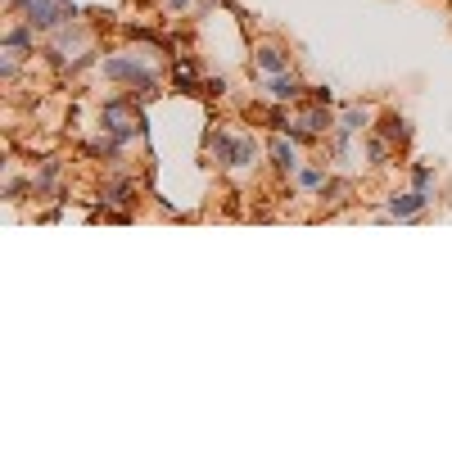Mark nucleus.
Returning <instances> with one entry per match:
<instances>
[{"mask_svg":"<svg viewBox=\"0 0 452 452\" xmlns=\"http://www.w3.org/2000/svg\"><path fill=\"white\" fill-rule=\"evenodd\" d=\"M100 122H104V131H109V136H118V140H136L140 131H145V113H140V100H136V95H113V100L104 104Z\"/></svg>","mask_w":452,"mask_h":452,"instance_id":"1","label":"nucleus"},{"mask_svg":"<svg viewBox=\"0 0 452 452\" xmlns=\"http://www.w3.org/2000/svg\"><path fill=\"white\" fill-rule=\"evenodd\" d=\"M104 77L109 82H127V86H136V100H150V95H159V73L145 68L140 59H131V54H109L104 59Z\"/></svg>","mask_w":452,"mask_h":452,"instance_id":"2","label":"nucleus"},{"mask_svg":"<svg viewBox=\"0 0 452 452\" xmlns=\"http://www.w3.org/2000/svg\"><path fill=\"white\" fill-rule=\"evenodd\" d=\"M14 9H23V18L36 27V32H59L64 23L77 18V5L73 0H9Z\"/></svg>","mask_w":452,"mask_h":452,"instance_id":"3","label":"nucleus"},{"mask_svg":"<svg viewBox=\"0 0 452 452\" xmlns=\"http://www.w3.org/2000/svg\"><path fill=\"white\" fill-rule=\"evenodd\" d=\"M367 127H371V113L367 109H349L340 122H335V154L344 159V154H349V140L358 136V131H367Z\"/></svg>","mask_w":452,"mask_h":452,"instance_id":"4","label":"nucleus"},{"mask_svg":"<svg viewBox=\"0 0 452 452\" xmlns=\"http://www.w3.org/2000/svg\"><path fill=\"white\" fill-rule=\"evenodd\" d=\"M32 32H36V27L27 23V18L5 32V54H9V59H32V54H36V36Z\"/></svg>","mask_w":452,"mask_h":452,"instance_id":"5","label":"nucleus"},{"mask_svg":"<svg viewBox=\"0 0 452 452\" xmlns=\"http://www.w3.org/2000/svg\"><path fill=\"white\" fill-rule=\"evenodd\" d=\"M430 190H407V195H393L389 204H384V213L389 217H416V213H425V204H430Z\"/></svg>","mask_w":452,"mask_h":452,"instance_id":"6","label":"nucleus"},{"mask_svg":"<svg viewBox=\"0 0 452 452\" xmlns=\"http://www.w3.org/2000/svg\"><path fill=\"white\" fill-rule=\"evenodd\" d=\"M303 91H307V86H303L294 73H276V77H267V95H272V100H281V104L299 100Z\"/></svg>","mask_w":452,"mask_h":452,"instance_id":"7","label":"nucleus"},{"mask_svg":"<svg viewBox=\"0 0 452 452\" xmlns=\"http://www.w3.org/2000/svg\"><path fill=\"white\" fill-rule=\"evenodd\" d=\"M254 64H258V73H267V77H276V73H290V54H285L281 45H258Z\"/></svg>","mask_w":452,"mask_h":452,"instance_id":"8","label":"nucleus"},{"mask_svg":"<svg viewBox=\"0 0 452 452\" xmlns=\"http://www.w3.org/2000/svg\"><path fill=\"white\" fill-rule=\"evenodd\" d=\"M172 82H177L181 95H204V82L195 77V59H177L172 64Z\"/></svg>","mask_w":452,"mask_h":452,"instance_id":"9","label":"nucleus"},{"mask_svg":"<svg viewBox=\"0 0 452 452\" xmlns=\"http://www.w3.org/2000/svg\"><path fill=\"white\" fill-rule=\"evenodd\" d=\"M267 154H272V163H276L281 172H294V168H299V154H294V140L285 136V131H276V140L267 145Z\"/></svg>","mask_w":452,"mask_h":452,"instance_id":"10","label":"nucleus"},{"mask_svg":"<svg viewBox=\"0 0 452 452\" xmlns=\"http://www.w3.org/2000/svg\"><path fill=\"white\" fill-rule=\"evenodd\" d=\"M335 113H330V104H307L303 109V127L307 131H316V136H321V131H335Z\"/></svg>","mask_w":452,"mask_h":452,"instance_id":"11","label":"nucleus"},{"mask_svg":"<svg viewBox=\"0 0 452 452\" xmlns=\"http://www.w3.org/2000/svg\"><path fill=\"white\" fill-rule=\"evenodd\" d=\"M380 136L393 140V145H407V140H411L407 118H402V113H384V118H380Z\"/></svg>","mask_w":452,"mask_h":452,"instance_id":"12","label":"nucleus"},{"mask_svg":"<svg viewBox=\"0 0 452 452\" xmlns=\"http://www.w3.org/2000/svg\"><path fill=\"white\" fill-rule=\"evenodd\" d=\"M213 159H217V168H231V159H235V136H226V131H217L213 140Z\"/></svg>","mask_w":452,"mask_h":452,"instance_id":"13","label":"nucleus"},{"mask_svg":"<svg viewBox=\"0 0 452 452\" xmlns=\"http://www.w3.org/2000/svg\"><path fill=\"white\" fill-rule=\"evenodd\" d=\"M104 204H109V208H122V204H136V199H131V186H127V181H113V186L104 190Z\"/></svg>","mask_w":452,"mask_h":452,"instance_id":"14","label":"nucleus"},{"mask_svg":"<svg viewBox=\"0 0 452 452\" xmlns=\"http://www.w3.org/2000/svg\"><path fill=\"white\" fill-rule=\"evenodd\" d=\"M54 181H59V163H45V168L41 172H36V177H32V186H36V195H41V190H54Z\"/></svg>","mask_w":452,"mask_h":452,"instance_id":"15","label":"nucleus"},{"mask_svg":"<svg viewBox=\"0 0 452 452\" xmlns=\"http://www.w3.org/2000/svg\"><path fill=\"white\" fill-rule=\"evenodd\" d=\"M435 186V168L430 163H411V190H430Z\"/></svg>","mask_w":452,"mask_h":452,"instance_id":"16","label":"nucleus"},{"mask_svg":"<svg viewBox=\"0 0 452 452\" xmlns=\"http://www.w3.org/2000/svg\"><path fill=\"white\" fill-rule=\"evenodd\" d=\"M299 186L303 190H321L326 186V168H299Z\"/></svg>","mask_w":452,"mask_h":452,"instance_id":"17","label":"nucleus"},{"mask_svg":"<svg viewBox=\"0 0 452 452\" xmlns=\"http://www.w3.org/2000/svg\"><path fill=\"white\" fill-rule=\"evenodd\" d=\"M367 154H371V163H384L393 154V140H384V136H371L367 140Z\"/></svg>","mask_w":452,"mask_h":452,"instance_id":"18","label":"nucleus"},{"mask_svg":"<svg viewBox=\"0 0 452 452\" xmlns=\"http://www.w3.org/2000/svg\"><path fill=\"white\" fill-rule=\"evenodd\" d=\"M27 190H36V186H32V181H23V177H14V181L5 186V199H9V204H23Z\"/></svg>","mask_w":452,"mask_h":452,"instance_id":"19","label":"nucleus"},{"mask_svg":"<svg viewBox=\"0 0 452 452\" xmlns=\"http://www.w3.org/2000/svg\"><path fill=\"white\" fill-rule=\"evenodd\" d=\"M204 95H213V100H217V95H226V77H208V82H204Z\"/></svg>","mask_w":452,"mask_h":452,"instance_id":"20","label":"nucleus"},{"mask_svg":"<svg viewBox=\"0 0 452 452\" xmlns=\"http://www.w3.org/2000/svg\"><path fill=\"white\" fill-rule=\"evenodd\" d=\"M335 95H330V86H312V104H330Z\"/></svg>","mask_w":452,"mask_h":452,"instance_id":"21","label":"nucleus"},{"mask_svg":"<svg viewBox=\"0 0 452 452\" xmlns=\"http://www.w3.org/2000/svg\"><path fill=\"white\" fill-rule=\"evenodd\" d=\"M163 5H168L172 14H186V9H190V5H199V0H163Z\"/></svg>","mask_w":452,"mask_h":452,"instance_id":"22","label":"nucleus"}]
</instances>
